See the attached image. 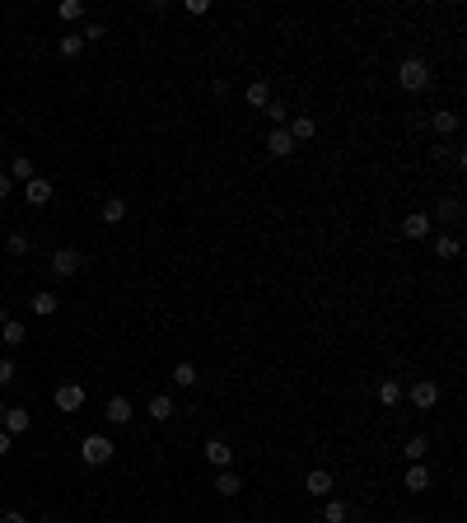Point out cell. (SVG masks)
Wrapping results in <instances>:
<instances>
[{
    "label": "cell",
    "instance_id": "cell-37",
    "mask_svg": "<svg viewBox=\"0 0 467 523\" xmlns=\"http://www.w3.org/2000/svg\"><path fill=\"white\" fill-rule=\"evenodd\" d=\"M10 448H14V434H5V430H0V458L10 453Z\"/></svg>",
    "mask_w": 467,
    "mask_h": 523
},
{
    "label": "cell",
    "instance_id": "cell-35",
    "mask_svg": "<svg viewBox=\"0 0 467 523\" xmlns=\"http://www.w3.org/2000/svg\"><path fill=\"white\" fill-rule=\"evenodd\" d=\"M0 523H28V514H23V510H5V514H0Z\"/></svg>",
    "mask_w": 467,
    "mask_h": 523
},
{
    "label": "cell",
    "instance_id": "cell-31",
    "mask_svg": "<svg viewBox=\"0 0 467 523\" xmlns=\"http://www.w3.org/2000/svg\"><path fill=\"white\" fill-rule=\"evenodd\" d=\"M402 453L412 458V463H421V458L430 453V439H425V434H412V439H407V448H402Z\"/></svg>",
    "mask_w": 467,
    "mask_h": 523
},
{
    "label": "cell",
    "instance_id": "cell-3",
    "mask_svg": "<svg viewBox=\"0 0 467 523\" xmlns=\"http://www.w3.org/2000/svg\"><path fill=\"white\" fill-rule=\"evenodd\" d=\"M79 267H84V257H79V248H56V253H52V276H56V280L75 276Z\"/></svg>",
    "mask_w": 467,
    "mask_h": 523
},
{
    "label": "cell",
    "instance_id": "cell-13",
    "mask_svg": "<svg viewBox=\"0 0 467 523\" xmlns=\"http://www.w3.org/2000/svg\"><path fill=\"white\" fill-rule=\"evenodd\" d=\"M243 99H248V108H253V112H262L271 103V84H267V79H253V84L243 89Z\"/></svg>",
    "mask_w": 467,
    "mask_h": 523
},
{
    "label": "cell",
    "instance_id": "cell-27",
    "mask_svg": "<svg viewBox=\"0 0 467 523\" xmlns=\"http://www.w3.org/2000/svg\"><path fill=\"white\" fill-rule=\"evenodd\" d=\"M430 126H434V136H454L458 131V112H434Z\"/></svg>",
    "mask_w": 467,
    "mask_h": 523
},
{
    "label": "cell",
    "instance_id": "cell-20",
    "mask_svg": "<svg viewBox=\"0 0 467 523\" xmlns=\"http://www.w3.org/2000/svg\"><path fill=\"white\" fill-rule=\"evenodd\" d=\"M28 178H33V159H28V155H14L10 159V182L19 187V182H28Z\"/></svg>",
    "mask_w": 467,
    "mask_h": 523
},
{
    "label": "cell",
    "instance_id": "cell-21",
    "mask_svg": "<svg viewBox=\"0 0 467 523\" xmlns=\"http://www.w3.org/2000/svg\"><path fill=\"white\" fill-rule=\"evenodd\" d=\"M346 519H351V505L327 495V500H323V523H346Z\"/></svg>",
    "mask_w": 467,
    "mask_h": 523
},
{
    "label": "cell",
    "instance_id": "cell-15",
    "mask_svg": "<svg viewBox=\"0 0 467 523\" xmlns=\"http://www.w3.org/2000/svg\"><path fill=\"white\" fill-rule=\"evenodd\" d=\"M458 220H463V201L449 197V201H439V211H434L430 224H458Z\"/></svg>",
    "mask_w": 467,
    "mask_h": 523
},
{
    "label": "cell",
    "instance_id": "cell-30",
    "mask_svg": "<svg viewBox=\"0 0 467 523\" xmlns=\"http://www.w3.org/2000/svg\"><path fill=\"white\" fill-rule=\"evenodd\" d=\"M271 117V126H290V103H280V99H271L267 108H262Z\"/></svg>",
    "mask_w": 467,
    "mask_h": 523
},
{
    "label": "cell",
    "instance_id": "cell-2",
    "mask_svg": "<svg viewBox=\"0 0 467 523\" xmlns=\"http://www.w3.org/2000/svg\"><path fill=\"white\" fill-rule=\"evenodd\" d=\"M112 453H117V444H112L108 434H89V439L79 444V458H84L89 468H108V463H112Z\"/></svg>",
    "mask_w": 467,
    "mask_h": 523
},
{
    "label": "cell",
    "instance_id": "cell-19",
    "mask_svg": "<svg viewBox=\"0 0 467 523\" xmlns=\"http://www.w3.org/2000/svg\"><path fill=\"white\" fill-rule=\"evenodd\" d=\"M215 490H220L224 500H234V495H238V490H243V477H238V472H229V468H224L220 477H215Z\"/></svg>",
    "mask_w": 467,
    "mask_h": 523
},
{
    "label": "cell",
    "instance_id": "cell-24",
    "mask_svg": "<svg viewBox=\"0 0 467 523\" xmlns=\"http://www.w3.org/2000/svg\"><path fill=\"white\" fill-rule=\"evenodd\" d=\"M56 19L61 23H84V5H79V0H61V5H56Z\"/></svg>",
    "mask_w": 467,
    "mask_h": 523
},
{
    "label": "cell",
    "instance_id": "cell-16",
    "mask_svg": "<svg viewBox=\"0 0 467 523\" xmlns=\"http://www.w3.org/2000/svg\"><path fill=\"white\" fill-rule=\"evenodd\" d=\"M285 131H290V141H295V145H304V141H313V136H318V122H313V117H295Z\"/></svg>",
    "mask_w": 467,
    "mask_h": 523
},
{
    "label": "cell",
    "instance_id": "cell-34",
    "mask_svg": "<svg viewBox=\"0 0 467 523\" xmlns=\"http://www.w3.org/2000/svg\"><path fill=\"white\" fill-rule=\"evenodd\" d=\"M5 248H10L14 257H23V253H28V234H10V238H5Z\"/></svg>",
    "mask_w": 467,
    "mask_h": 523
},
{
    "label": "cell",
    "instance_id": "cell-28",
    "mask_svg": "<svg viewBox=\"0 0 467 523\" xmlns=\"http://www.w3.org/2000/svg\"><path fill=\"white\" fill-rule=\"evenodd\" d=\"M173 383H178V388H192V383H197V365H192V360H178V365H173Z\"/></svg>",
    "mask_w": 467,
    "mask_h": 523
},
{
    "label": "cell",
    "instance_id": "cell-36",
    "mask_svg": "<svg viewBox=\"0 0 467 523\" xmlns=\"http://www.w3.org/2000/svg\"><path fill=\"white\" fill-rule=\"evenodd\" d=\"M10 192H14V182H10V173H0V201L10 197Z\"/></svg>",
    "mask_w": 467,
    "mask_h": 523
},
{
    "label": "cell",
    "instance_id": "cell-12",
    "mask_svg": "<svg viewBox=\"0 0 467 523\" xmlns=\"http://www.w3.org/2000/svg\"><path fill=\"white\" fill-rule=\"evenodd\" d=\"M304 490H309V495H318V500H327V495H332V472L313 468V472H309V481H304Z\"/></svg>",
    "mask_w": 467,
    "mask_h": 523
},
{
    "label": "cell",
    "instance_id": "cell-14",
    "mask_svg": "<svg viewBox=\"0 0 467 523\" xmlns=\"http://www.w3.org/2000/svg\"><path fill=\"white\" fill-rule=\"evenodd\" d=\"M145 412H150V421H173L178 402L168 397V392H159V397H150V407H145Z\"/></svg>",
    "mask_w": 467,
    "mask_h": 523
},
{
    "label": "cell",
    "instance_id": "cell-25",
    "mask_svg": "<svg viewBox=\"0 0 467 523\" xmlns=\"http://www.w3.org/2000/svg\"><path fill=\"white\" fill-rule=\"evenodd\" d=\"M56 52L66 56V61H75V56L84 52V38H79V33H70V28H66V38H61V43H56Z\"/></svg>",
    "mask_w": 467,
    "mask_h": 523
},
{
    "label": "cell",
    "instance_id": "cell-18",
    "mask_svg": "<svg viewBox=\"0 0 467 523\" xmlns=\"http://www.w3.org/2000/svg\"><path fill=\"white\" fill-rule=\"evenodd\" d=\"M430 481H434V477H430V468H425V463H416V468L407 472V477H402V486L421 495V490H430Z\"/></svg>",
    "mask_w": 467,
    "mask_h": 523
},
{
    "label": "cell",
    "instance_id": "cell-38",
    "mask_svg": "<svg viewBox=\"0 0 467 523\" xmlns=\"http://www.w3.org/2000/svg\"><path fill=\"white\" fill-rule=\"evenodd\" d=\"M5 323H10V313H5V304H0V327H5Z\"/></svg>",
    "mask_w": 467,
    "mask_h": 523
},
{
    "label": "cell",
    "instance_id": "cell-29",
    "mask_svg": "<svg viewBox=\"0 0 467 523\" xmlns=\"http://www.w3.org/2000/svg\"><path fill=\"white\" fill-rule=\"evenodd\" d=\"M378 402H383V407H397V402H402V383L383 379V383H378Z\"/></svg>",
    "mask_w": 467,
    "mask_h": 523
},
{
    "label": "cell",
    "instance_id": "cell-10",
    "mask_svg": "<svg viewBox=\"0 0 467 523\" xmlns=\"http://www.w3.org/2000/svg\"><path fill=\"white\" fill-rule=\"evenodd\" d=\"M52 192H56V187H52L47 178H38V173L23 182V197H28V206H47V201H52Z\"/></svg>",
    "mask_w": 467,
    "mask_h": 523
},
{
    "label": "cell",
    "instance_id": "cell-1",
    "mask_svg": "<svg viewBox=\"0 0 467 523\" xmlns=\"http://www.w3.org/2000/svg\"><path fill=\"white\" fill-rule=\"evenodd\" d=\"M397 84L407 94H421L425 84H430V66H425L421 56H402V61H397Z\"/></svg>",
    "mask_w": 467,
    "mask_h": 523
},
{
    "label": "cell",
    "instance_id": "cell-4",
    "mask_svg": "<svg viewBox=\"0 0 467 523\" xmlns=\"http://www.w3.org/2000/svg\"><path fill=\"white\" fill-rule=\"evenodd\" d=\"M52 402L61 412H79V407H84V388H79V383H61V388L52 392Z\"/></svg>",
    "mask_w": 467,
    "mask_h": 523
},
{
    "label": "cell",
    "instance_id": "cell-40",
    "mask_svg": "<svg viewBox=\"0 0 467 523\" xmlns=\"http://www.w3.org/2000/svg\"><path fill=\"white\" fill-rule=\"evenodd\" d=\"M0 421H5V402H0Z\"/></svg>",
    "mask_w": 467,
    "mask_h": 523
},
{
    "label": "cell",
    "instance_id": "cell-26",
    "mask_svg": "<svg viewBox=\"0 0 467 523\" xmlns=\"http://www.w3.org/2000/svg\"><path fill=\"white\" fill-rule=\"evenodd\" d=\"M434 253L444 257V262H454V257L463 253V243H458V234H439V238H434Z\"/></svg>",
    "mask_w": 467,
    "mask_h": 523
},
{
    "label": "cell",
    "instance_id": "cell-7",
    "mask_svg": "<svg viewBox=\"0 0 467 523\" xmlns=\"http://www.w3.org/2000/svg\"><path fill=\"white\" fill-rule=\"evenodd\" d=\"M201 453H206V463H211V468H220V472L234 463V448L224 444V439H206V448H201Z\"/></svg>",
    "mask_w": 467,
    "mask_h": 523
},
{
    "label": "cell",
    "instance_id": "cell-5",
    "mask_svg": "<svg viewBox=\"0 0 467 523\" xmlns=\"http://www.w3.org/2000/svg\"><path fill=\"white\" fill-rule=\"evenodd\" d=\"M412 407H421V412H434V407H439V383L421 379V383L412 388Z\"/></svg>",
    "mask_w": 467,
    "mask_h": 523
},
{
    "label": "cell",
    "instance_id": "cell-39",
    "mask_svg": "<svg viewBox=\"0 0 467 523\" xmlns=\"http://www.w3.org/2000/svg\"><path fill=\"white\" fill-rule=\"evenodd\" d=\"M38 523H56V514H43V519H38Z\"/></svg>",
    "mask_w": 467,
    "mask_h": 523
},
{
    "label": "cell",
    "instance_id": "cell-9",
    "mask_svg": "<svg viewBox=\"0 0 467 523\" xmlns=\"http://www.w3.org/2000/svg\"><path fill=\"white\" fill-rule=\"evenodd\" d=\"M28 425H33V416L23 412V407H5V421H0L5 434H28Z\"/></svg>",
    "mask_w": 467,
    "mask_h": 523
},
{
    "label": "cell",
    "instance_id": "cell-23",
    "mask_svg": "<svg viewBox=\"0 0 467 523\" xmlns=\"http://www.w3.org/2000/svg\"><path fill=\"white\" fill-rule=\"evenodd\" d=\"M23 341H28V332H23L19 318H10V323L0 327V346H23Z\"/></svg>",
    "mask_w": 467,
    "mask_h": 523
},
{
    "label": "cell",
    "instance_id": "cell-33",
    "mask_svg": "<svg viewBox=\"0 0 467 523\" xmlns=\"http://www.w3.org/2000/svg\"><path fill=\"white\" fill-rule=\"evenodd\" d=\"M14 374H19V369H14V360H5V356H0V388H10V383H14Z\"/></svg>",
    "mask_w": 467,
    "mask_h": 523
},
{
    "label": "cell",
    "instance_id": "cell-6",
    "mask_svg": "<svg viewBox=\"0 0 467 523\" xmlns=\"http://www.w3.org/2000/svg\"><path fill=\"white\" fill-rule=\"evenodd\" d=\"M103 416H108L112 425H126L136 416V407H131V397H122V392H117V397H108V407H103Z\"/></svg>",
    "mask_w": 467,
    "mask_h": 523
},
{
    "label": "cell",
    "instance_id": "cell-11",
    "mask_svg": "<svg viewBox=\"0 0 467 523\" xmlns=\"http://www.w3.org/2000/svg\"><path fill=\"white\" fill-rule=\"evenodd\" d=\"M425 234H430V215L425 211L402 215V238H425Z\"/></svg>",
    "mask_w": 467,
    "mask_h": 523
},
{
    "label": "cell",
    "instance_id": "cell-22",
    "mask_svg": "<svg viewBox=\"0 0 467 523\" xmlns=\"http://www.w3.org/2000/svg\"><path fill=\"white\" fill-rule=\"evenodd\" d=\"M56 309H61V299H56L52 290H38V294H33V313H38V318H52Z\"/></svg>",
    "mask_w": 467,
    "mask_h": 523
},
{
    "label": "cell",
    "instance_id": "cell-17",
    "mask_svg": "<svg viewBox=\"0 0 467 523\" xmlns=\"http://www.w3.org/2000/svg\"><path fill=\"white\" fill-rule=\"evenodd\" d=\"M99 215H103V224H122V220H126V201H122V197H103Z\"/></svg>",
    "mask_w": 467,
    "mask_h": 523
},
{
    "label": "cell",
    "instance_id": "cell-8",
    "mask_svg": "<svg viewBox=\"0 0 467 523\" xmlns=\"http://www.w3.org/2000/svg\"><path fill=\"white\" fill-rule=\"evenodd\" d=\"M267 150H271L276 159H290L295 150H300V145L290 141V131H285V126H271V136H267Z\"/></svg>",
    "mask_w": 467,
    "mask_h": 523
},
{
    "label": "cell",
    "instance_id": "cell-32",
    "mask_svg": "<svg viewBox=\"0 0 467 523\" xmlns=\"http://www.w3.org/2000/svg\"><path fill=\"white\" fill-rule=\"evenodd\" d=\"M79 38H84V43H103V38H108V28H103L99 19H89V23H84V33H79Z\"/></svg>",
    "mask_w": 467,
    "mask_h": 523
}]
</instances>
